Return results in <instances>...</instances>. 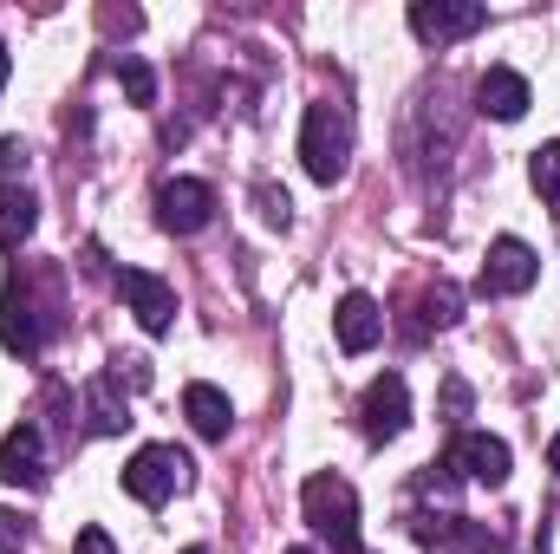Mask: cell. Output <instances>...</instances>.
<instances>
[{"instance_id":"5","label":"cell","mask_w":560,"mask_h":554,"mask_svg":"<svg viewBox=\"0 0 560 554\" xmlns=\"http://www.w3.org/2000/svg\"><path fill=\"white\" fill-rule=\"evenodd\" d=\"M156 222H163L170 235H202V229L215 222V189H209L202 176H170V183L156 189Z\"/></svg>"},{"instance_id":"25","label":"cell","mask_w":560,"mask_h":554,"mask_svg":"<svg viewBox=\"0 0 560 554\" xmlns=\"http://www.w3.org/2000/svg\"><path fill=\"white\" fill-rule=\"evenodd\" d=\"M72 554H118L112 549V535H105V529H85V535H79V549Z\"/></svg>"},{"instance_id":"24","label":"cell","mask_w":560,"mask_h":554,"mask_svg":"<svg viewBox=\"0 0 560 554\" xmlns=\"http://www.w3.org/2000/svg\"><path fill=\"white\" fill-rule=\"evenodd\" d=\"M443 412H450V417L469 412V385H463V379H450V385H443Z\"/></svg>"},{"instance_id":"10","label":"cell","mask_w":560,"mask_h":554,"mask_svg":"<svg viewBox=\"0 0 560 554\" xmlns=\"http://www.w3.org/2000/svg\"><path fill=\"white\" fill-rule=\"evenodd\" d=\"M118 293H125V307L138 313L143 333H170V326H176V287H170L163 275L125 268V275H118Z\"/></svg>"},{"instance_id":"1","label":"cell","mask_w":560,"mask_h":554,"mask_svg":"<svg viewBox=\"0 0 560 554\" xmlns=\"http://www.w3.org/2000/svg\"><path fill=\"white\" fill-rule=\"evenodd\" d=\"M346 157H352V112L339 99H313L306 125H300V163H306V176L313 183H339Z\"/></svg>"},{"instance_id":"7","label":"cell","mask_w":560,"mask_h":554,"mask_svg":"<svg viewBox=\"0 0 560 554\" xmlns=\"http://www.w3.org/2000/svg\"><path fill=\"white\" fill-rule=\"evenodd\" d=\"M405 424H411V385H405L398 372H378V379L365 385V399H359V430H365L372 443H392Z\"/></svg>"},{"instance_id":"9","label":"cell","mask_w":560,"mask_h":554,"mask_svg":"<svg viewBox=\"0 0 560 554\" xmlns=\"http://www.w3.org/2000/svg\"><path fill=\"white\" fill-rule=\"evenodd\" d=\"M535 280H541V255L522 235L489 242V255H482V293H528Z\"/></svg>"},{"instance_id":"12","label":"cell","mask_w":560,"mask_h":554,"mask_svg":"<svg viewBox=\"0 0 560 554\" xmlns=\"http://www.w3.org/2000/svg\"><path fill=\"white\" fill-rule=\"evenodd\" d=\"M528 105H535V92H528V79H522V72H509V66H489V72L476 79V112H482V118H495V125H515Z\"/></svg>"},{"instance_id":"15","label":"cell","mask_w":560,"mask_h":554,"mask_svg":"<svg viewBox=\"0 0 560 554\" xmlns=\"http://www.w3.org/2000/svg\"><path fill=\"white\" fill-rule=\"evenodd\" d=\"M33 229H39V203H33V189H26V183H0V249L20 255Z\"/></svg>"},{"instance_id":"13","label":"cell","mask_w":560,"mask_h":554,"mask_svg":"<svg viewBox=\"0 0 560 554\" xmlns=\"http://www.w3.org/2000/svg\"><path fill=\"white\" fill-rule=\"evenodd\" d=\"M332 333H339L346 353H372V346L385 339V307H378L372 293H346L339 313H332Z\"/></svg>"},{"instance_id":"6","label":"cell","mask_w":560,"mask_h":554,"mask_svg":"<svg viewBox=\"0 0 560 554\" xmlns=\"http://www.w3.org/2000/svg\"><path fill=\"white\" fill-rule=\"evenodd\" d=\"M482 26H489V7H476V0H411V33L423 46H450Z\"/></svg>"},{"instance_id":"22","label":"cell","mask_w":560,"mask_h":554,"mask_svg":"<svg viewBox=\"0 0 560 554\" xmlns=\"http://www.w3.org/2000/svg\"><path fill=\"white\" fill-rule=\"evenodd\" d=\"M20 549H26V522L13 509H0V554H20Z\"/></svg>"},{"instance_id":"18","label":"cell","mask_w":560,"mask_h":554,"mask_svg":"<svg viewBox=\"0 0 560 554\" xmlns=\"http://www.w3.org/2000/svg\"><path fill=\"white\" fill-rule=\"evenodd\" d=\"M528 183H535V196H541V203H555V209H560V138L541 143V150L528 157Z\"/></svg>"},{"instance_id":"20","label":"cell","mask_w":560,"mask_h":554,"mask_svg":"<svg viewBox=\"0 0 560 554\" xmlns=\"http://www.w3.org/2000/svg\"><path fill=\"white\" fill-rule=\"evenodd\" d=\"M456 287H436V293H423V326H450L456 320Z\"/></svg>"},{"instance_id":"27","label":"cell","mask_w":560,"mask_h":554,"mask_svg":"<svg viewBox=\"0 0 560 554\" xmlns=\"http://www.w3.org/2000/svg\"><path fill=\"white\" fill-rule=\"evenodd\" d=\"M548 463H555V476H560V430H555V443H548Z\"/></svg>"},{"instance_id":"11","label":"cell","mask_w":560,"mask_h":554,"mask_svg":"<svg viewBox=\"0 0 560 554\" xmlns=\"http://www.w3.org/2000/svg\"><path fill=\"white\" fill-rule=\"evenodd\" d=\"M0 476L13 489H39L46 483V430L33 417H20L7 437H0Z\"/></svg>"},{"instance_id":"26","label":"cell","mask_w":560,"mask_h":554,"mask_svg":"<svg viewBox=\"0 0 560 554\" xmlns=\"http://www.w3.org/2000/svg\"><path fill=\"white\" fill-rule=\"evenodd\" d=\"M7 72H13V59H7V39H0V92H7Z\"/></svg>"},{"instance_id":"21","label":"cell","mask_w":560,"mask_h":554,"mask_svg":"<svg viewBox=\"0 0 560 554\" xmlns=\"http://www.w3.org/2000/svg\"><path fill=\"white\" fill-rule=\"evenodd\" d=\"M0 176H7V183H20V176H26V143H20V138H0Z\"/></svg>"},{"instance_id":"23","label":"cell","mask_w":560,"mask_h":554,"mask_svg":"<svg viewBox=\"0 0 560 554\" xmlns=\"http://www.w3.org/2000/svg\"><path fill=\"white\" fill-rule=\"evenodd\" d=\"M255 203H261V216H268V222H280V229H287V189L261 183V189H255Z\"/></svg>"},{"instance_id":"19","label":"cell","mask_w":560,"mask_h":554,"mask_svg":"<svg viewBox=\"0 0 560 554\" xmlns=\"http://www.w3.org/2000/svg\"><path fill=\"white\" fill-rule=\"evenodd\" d=\"M118 85H125L131 105H156V72L143 59H118Z\"/></svg>"},{"instance_id":"17","label":"cell","mask_w":560,"mask_h":554,"mask_svg":"<svg viewBox=\"0 0 560 554\" xmlns=\"http://www.w3.org/2000/svg\"><path fill=\"white\" fill-rule=\"evenodd\" d=\"M183 412H189V424H196V437H209V443H222L229 424H235L229 392H215V385H189V392H183Z\"/></svg>"},{"instance_id":"16","label":"cell","mask_w":560,"mask_h":554,"mask_svg":"<svg viewBox=\"0 0 560 554\" xmlns=\"http://www.w3.org/2000/svg\"><path fill=\"white\" fill-rule=\"evenodd\" d=\"M418 535L436 554H495V535L482 522H463V516H443V522H418Z\"/></svg>"},{"instance_id":"29","label":"cell","mask_w":560,"mask_h":554,"mask_svg":"<svg viewBox=\"0 0 560 554\" xmlns=\"http://www.w3.org/2000/svg\"><path fill=\"white\" fill-rule=\"evenodd\" d=\"M183 554H202V549H183Z\"/></svg>"},{"instance_id":"8","label":"cell","mask_w":560,"mask_h":554,"mask_svg":"<svg viewBox=\"0 0 560 554\" xmlns=\"http://www.w3.org/2000/svg\"><path fill=\"white\" fill-rule=\"evenodd\" d=\"M443 470H456V476H469V483H482V489H502V483H509V443L489 437V430H463V437L450 443Z\"/></svg>"},{"instance_id":"14","label":"cell","mask_w":560,"mask_h":554,"mask_svg":"<svg viewBox=\"0 0 560 554\" xmlns=\"http://www.w3.org/2000/svg\"><path fill=\"white\" fill-rule=\"evenodd\" d=\"M85 424H92V437H118V430L131 424L125 379H118V372H98V379L85 385Z\"/></svg>"},{"instance_id":"3","label":"cell","mask_w":560,"mask_h":554,"mask_svg":"<svg viewBox=\"0 0 560 554\" xmlns=\"http://www.w3.org/2000/svg\"><path fill=\"white\" fill-rule=\"evenodd\" d=\"M183 483H189V457L176 443H143L138 457L125 463V496H138L143 509H163Z\"/></svg>"},{"instance_id":"4","label":"cell","mask_w":560,"mask_h":554,"mask_svg":"<svg viewBox=\"0 0 560 554\" xmlns=\"http://www.w3.org/2000/svg\"><path fill=\"white\" fill-rule=\"evenodd\" d=\"M0 346L20 359H33L46 346V313H39L33 275H7V287H0Z\"/></svg>"},{"instance_id":"2","label":"cell","mask_w":560,"mask_h":554,"mask_svg":"<svg viewBox=\"0 0 560 554\" xmlns=\"http://www.w3.org/2000/svg\"><path fill=\"white\" fill-rule=\"evenodd\" d=\"M300 509H306V522L332 542V554H359V489H352L346 476H332V470L306 476Z\"/></svg>"},{"instance_id":"28","label":"cell","mask_w":560,"mask_h":554,"mask_svg":"<svg viewBox=\"0 0 560 554\" xmlns=\"http://www.w3.org/2000/svg\"><path fill=\"white\" fill-rule=\"evenodd\" d=\"M287 554H313V549H287Z\"/></svg>"}]
</instances>
